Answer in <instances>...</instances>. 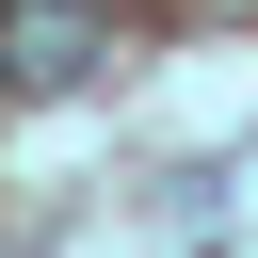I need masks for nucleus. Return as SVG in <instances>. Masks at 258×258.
I'll return each instance as SVG.
<instances>
[{
  "instance_id": "nucleus-1",
  "label": "nucleus",
  "mask_w": 258,
  "mask_h": 258,
  "mask_svg": "<svg viewBox=\"0 0 258 258\" xmlns=\"http://www.w3.org/2000/svg\"><path fill=\"white\" fill-rule=\"evenodd\" d=\"M0 81L16 97H81L97 81V16L81 0H0Z\"/></svg>"
}]
</instances>
